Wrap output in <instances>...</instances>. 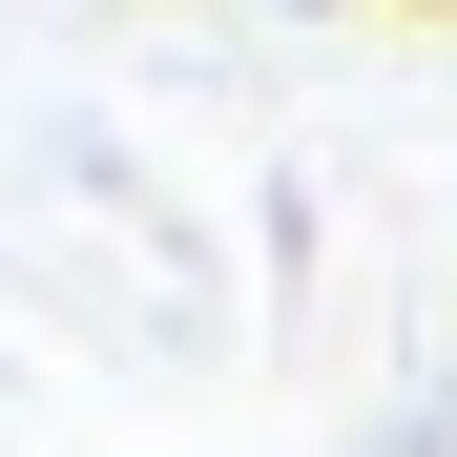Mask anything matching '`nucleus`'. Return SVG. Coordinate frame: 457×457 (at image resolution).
Returning <instances> with one entry per match:
<instances>
[{"label": "nucleus", "mask_w": 457, "mask_h": 457, "mask_svg": "<svg viewBox=\"0 0 457 457\" xmlns=\"http://www.w3.org/2000/svg\"><path fill=\"white\" fill-rule=\"evenodd\" d=\"M416 21H457V0H416Z\"/></svg>", "instance_id": "f257e3e1"}]
</instances>
